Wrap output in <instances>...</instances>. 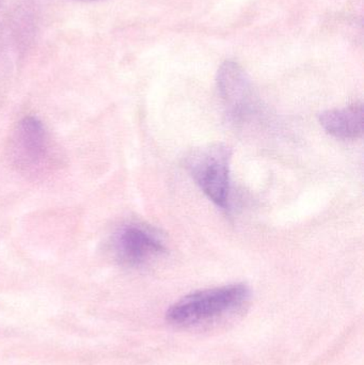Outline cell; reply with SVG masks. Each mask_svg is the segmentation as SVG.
Instances as JSON below:
<instances>
[{"label": "cell", "instance_id": "1", "mask_svg": "<svg viewBox=\"0 0 364 365\" xmlns=\"http://www.w3.org/2000/svg\"><path fill=\"white\" fill-rule=\"evenodd\" d=\"M249 294L247 285L241 283L196 292L173 304L167 319L177 326L203 323L239 308Z\"/></svg>", "mask_w": 364, "mask_h": 365}, {"label": "cell", "instance_id": "5", "mask_svg": "<svg viewBox=\"0 0 364 365\" xmlns=\"http://www.w3.org/2000/svg\"><path fill=\"white\" fill-rule=\"evenodd\" d=\"M115 250L121 263L137 267L164 255L167 249L155 230L147 225H130L115 236Z\"/></svg>", "mask_w": 364, "mask_h": 365}, {"label": "cell", "instance_id": "4", "mask_svg": "<svg viewBox=\"0 0 364 365\" xmlns=\"http://www.w3.org/2000/svg\"><path fill=\"white\" fill-rule=\"evenodd\" d=\"M216 81L227 115L235 123L247 121L258 109V98L244 68L236 62L226 61Z\"/></svg>", "mask_w": 364, "mask_h": 365}, {"label": "cell", "instance_id": "6", "mask_svg": "<svg viewBox=\"0 0 364 365\" xmlns=\"http://www.w3.org/2000/svg\"><path fill=\"white\" fill-rule=\"evenodd\" d=\"M320 123L328 134L336 138L343 140L361 138L364 130L363 103L324 111L320 115Z\"/></svg>", "mask_w": 364, "mask_h": 365}, {"label": "cell", "instance_id": "2", "mask_svg": "<svg viewBox=\"0 0 364 365\" xmlns=\"http://www.w3.org/2000/svg\"><path fill=\"white\" fill-rule=\"evenodd\" d=\"M231 151L215 143L194 150L186 158V169L201 190L216 205L226 207L230 191Z\"/></svg>", "mask_w": 364, "mask_h": 365}, {"label": "cell", "instance_id": "3", "mask_svg": "<svg viewBox=\"0 0 364 365\" xmlns=\"http://www.w3.org/2000/svg\"><path fill=\"white\" fill-rule=\"evenodd\" d=\"M51 139L40 120L24 118L11 137L10 158L21 173L36 175L44 170L51 154Z\"/></svg>", "mask_w": 364, "mask_h": 365}]
</instances>
